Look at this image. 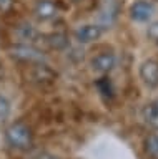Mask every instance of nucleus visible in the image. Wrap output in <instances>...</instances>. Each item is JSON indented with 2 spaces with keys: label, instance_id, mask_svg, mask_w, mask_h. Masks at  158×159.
Returning <instances> with one entry per match:
<instances>
[{
  "label": "nucleus",
  "instance_id": "nucleus-1",
  "mask_svg": "<svg viewBox=\"0 0 158 159\" xmlns=\"http://www.w3.org/2000/svg\"><path fill=\"white\" fill-rule=\"evenodd\" d=\"M5 138H7V143L15 149H27L32 146V141H33L30 128L25 123H20V121L12 123L7 128Z\"/></svg>",
  "mask_w": 158,
  "mask_h": 159
},
{
  "label": "nucleus",
  "instance_id": "nucleus-2",
  "mask_svg": "<svg viewBox=\"0 0 158 159\" xmlns=\"http://www.w3.org/2000/svg\"><path fill=\"white\" fill-rule=\"evenodd\" d=\"M10 55L17 60H22V61H28V63H40L43 60V53L38 48L32 47V45H15V47L10 48Z\"/></svg>",
  "mask_w": 158,
  "mask_h": 159
},
{
  "label": "nucleus",
  "instance_id": "nucleus-3",
  "mask_svg": "<svg viewBox=\"0 0 158 159\" xmlns=\"http://www.w3.org/2000/svg\"><path fill=\"white\" fill-rule=\"evenodd\" d=\"M140 78L150 88L158 86V61L156 60H145L140 65Z\"/></svg>",
  "mask_w": 158,
  "mask_h": 159
},
{
  "label": "nucleus",
  "instance_id": "nucleus-4",
  "mask_svg": "<svg viewBox=\"0 0 158 159\" xmlns=\"http://www.w3.org/2000/svg\"><path fill=\"white\" fill-rule=\"evenodd\" d=\"M153 13H155V7H153V3L146 2V0H138V2L132 3L130 7V17L132 20H135V22H148Z\"/></svg>",
  "mask_w": 158,
  "mask_h": 159
},
{
  "label": "nucleus",
  "instance_id": "nucleus-5",
  "mask_svg": "<svg viewBox=\"0 0 158 159\" xmlns=\"http://www.w3.org/2000/svg\"><path fill=\"white\" fill-rule=\"evenodd\" d=\"M103 30L100 25H95V23H85V25H80L77 30H75V38L78 43H92L98 40L102 37Z\"/></svg>",
  "mask_w": 158,
  "mask_h": 159
},
{
  "label": "nucleus",
  "instance_id": "nucleus-6",
  "mask_svg": "<svg viewBox=\"0 0 158 159\" xmlns=\"http://www.w3.org/2000/svg\"><path fill=\"white\" fill-rule=\"evenodd\" d=\"M115 63H117L115 55L108 53V52H103V53H98L97 57H93L92 68H93V71L105 75V73H110L112 71L113 66H115Z\"/></svg>",
  "mask_w": 158,
  "mask_h": 159
},
{
  "label": "nucleus",
  "instance_id": "nucleus-7",
  "mask_svg": "<svg viewBox=\"0 0 158 159\" xmlns=\"http://www.w3.org/2000/svg\"><path fill=\"white\" fill-rule=\"evenodd\" d=\"M35 15L40 20H52L58 15V7L53 0H38L35 5Z\"/></svg>",
  "mask_w": 158,
  "mask_h": 159
},
{
  "label": "nucleus",
  "instance_id": "nucleus-8",
  "mask_svg": "<svg viewBox=\"0 0 158 159\" xmlns=\"http://www.w3.org/2000/svg\"><path fill=\"white\" fill-rule=\"evenodd\" d=\"M33 76H35L37 81H40L43 84H50V83H53L57 80V73L53 71L48 65L40 61L35 68H33Z\"/></svg>",
  "mask_w": 158,
  "mask_h": 159
},
{
  "label": "nucleus",
  "instance_id": "nucleus-9",
  "mask_svg": "<svg viewBox=\"0 0 158 159\" xmlns=\"http://www.w3.org/2000/svg\"><path fill=\"white\" fill-rule=\"evenodd\" d=\"M143 119L148 126L158 129V109L155 106V103H150L143 108Z\"/></svg>",
  "mask_w": 158,
  "mask_h": 159
},
{
  "label": "nucleus",
  "instance_id": "nucleus-10",
  "mask_svg": "<svg viewBox=\"0 0 158 159\" xmlns=\"http://www.w3.org/2000/svg\"><path fill=\"white\" fill-rule=\"evenodd\" d=\"M17 33H18V37H20V40H23V42H28V43L35 42L37 37H38V32L35 30V27H32L30 23L20 25V27H18V30H17Z\"/></svg>",
  "mask_w": 158,
  "mask_h": 159
},
{
  "label": "nucleus",
  "instance_id": "nucleus-11",
  "mask_svg": "<svg viewBox=\"0 0 158 159\" xmlns=\"http://www.w3.org/2000/svg\"><path fill=\"white\" fill-rule=\"evenodd\" d=\"M145 152L151 159H158V136L150 134L145 139Z\"/></svg>",
  "mask_w": 158,
  "mask_h": 159
},
{
  "label": "nucleus",
  "instance_id": "nucleus-12",
  "mask_svg": "<svg viewBox=\"0 0 158 159\" xmlns=\"http://www.w3.org/2000/svg\"><path fill=\"white\" fill-rule=\"evenodd\" d=\"M47 42L50 43V47L57 48V50H62L68 45V38H67V35H63V33H52Z\"/></svg>",
  "mask_w": 158,
  "mask_h": 159
},
{
  "label": "nucleus",
  "instance_id": "nucleus-13",
  "mask_svg": "<svg viewBox=\"0 0 158 159\" xmlns=\"http://www.w3.org/2000/svg\"><path fill=\"white\" fill-rule=\"evenodd\" d=\"M10 114V103L5 96L0 94V121H5Z\"/></svg>",
  "mask_w": 158,
  "mask_h": 159
},
{
  "label": "nucleus",
  "instance_id": "nucleus-14",
  "mask_svg": "<svg viewBox=\"0 0 158 159\" xmlns=\"http://www.w3.org/2000/svg\"><path fill=\"white\" fill-rule=\"evenodd\" d=\"M146 35H148V38H151V40H155V42H158V22L151 23L150 27H148Z\"/></svg>",
  "mask_w": 158,
  "mask_h": 159
},
{
  "label": "nucleus",
  "instance_id": "nucleus-15",
  "mask_svg": "<svg viewBox=\"0 0 158 159\" xmlns=\"http://www.w3.org/2000/svg\"><path fill=\"white\" fill-rule=\"evenodd\" d=\"M13 3H15V0H0V12L2 13L8 12L13 7Z\"/></svg>",
  "mask_w": 158,
  "mask_h": 159
},
{
  "label": "nucleus",
  "instance_id": "nucleus-16",
  "mask_svg": "<svg viewBox=\"0 0 158 159\" xmlns=\"http://www.w3.org/2000/svg\"><path fill=\"white\" fill-rule=\"evenodd\" d=\"M38 159H57V157L52 156V154H42V156L38 157Z\"/></svg>",
  "mask_w": 158,
  "mask_h": 159
},
{
  "label": "nucleus",
  "instance_id": "nucleus-17",
  "mask_svg": "<svg viewBox=\"0 0 158 159\" xmlns=\"http://www.w3.org/2000/svg\"><path fill=\"white\" fill-rule=\"evenodd\" d=\"M153 103H155V106H156V109H158V101H153Z\"/></svg>",
  "mask_w": 158,
  "mask_h": 159
}]
</instances>
